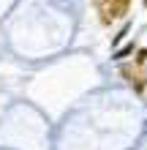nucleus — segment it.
Returning a JSON list of instances; mask_svg holds the SVG:
<instances>
[{
    "label": "nucleus",
    "instance_id": "1",
    "mask_svg": "<svg viewBox=\"0 0 147 150\" xmlns=\"http://www.w3.org/2000/svg\"><path fill=\"white\" fill-rule=\"evenodd\" d=\"M128 3H131V0H101V3H98V8H101V22L109 25V22L120 19V16L128 11Z\"/></svg>",
    "mask_w": 147,
    "mask_h": 150
},
{
    "label": "nucleus",
    "instance_id": "2",
    "mask_svg": "<svg viewBox=\"0 0 147 150\" xmlns=\"http://www.w3.org/2000/svg\"><path fill=\"white\" fill-rule=\"evenodd\" d=\"M123 76L131 82L136 90H144V85H147V74H144V68L136 63V66H123Z\"/></svg>",
    "mask_w": 147,
    "mask_h": 150
},
{
    "label": "nucleus",
    "instance_id": "3",
    "mask_svg": "<svg viewBox=\"0 0 147 150\" xmlns=\"http://www.w3.org/2000/svg\"><path fill=\"white\" fill-rule=\"evenodd\" d=\"M144 60H147V49H139V57H136V63H139V66H142V63H144Z\"/></svg>",
    "mask_w": 147,
    "mask_h": 150
}]
</instances>
